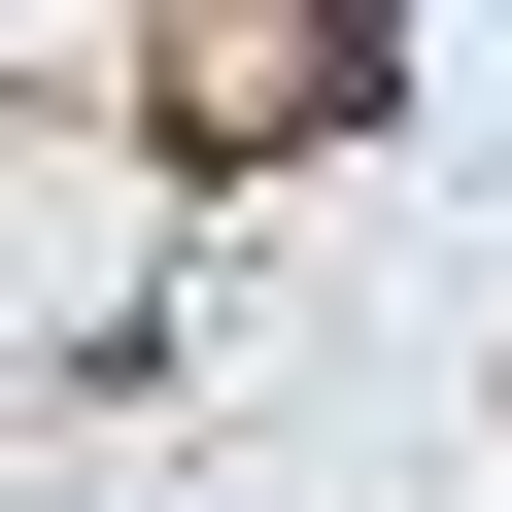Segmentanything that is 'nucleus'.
I'll return each mask as SVG.
<instances>
[{
	"instance_id": "f257e3e1",
	"label": "nucleus",
	"mask_w": 512,
	"mask_h": 512,
	"mask_svg": "<svg viewBox=\"0 0 512 512\" xmlns=\"http://www.w3.org/2000/svg\"><path fill=\"white\" fill-rule=\"evenodd\" d=\"M376 69H410L376 0H137V137H171V171H342Z\"/></svg>"
}]
</instances>
